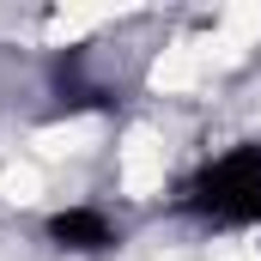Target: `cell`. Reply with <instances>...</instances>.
I'll return each mask as SVG.
<instances>
[{
	"mask_svg": "<svg viewBox=\"0 0 261 261\" xmlns=\"http://www.w3.org/2000/svg\"><path fill=\"white\" fill-rule=\"evenodd\" d=\"M170 206L182 219L206 225V231H249V225H261V140H237L219 158L195 164L176 182Z\"/></svg>",
	"mask_w": 261,
	"mask_h": 261,
	"instance_id": "6da1fadb",
	"label": "cell"
},
{
	"mask_svg": "<svg viewBox=\"0 0 261 261\" xmlns=\"http://www.w3.org/2000/svg\"><path fill=\"white\" fill-rule=\"evenodd\" d=\"M43 243H49L55 255H73V261H103V255H116L128 237H122V225H116L103 206L73 200V206H55V213L43 219Z\"/></svg>",
	"mask_w": 261,
	"mask_h": 261,
	"instance_id": "7a4b0ae2",
	"label": "cell"
}]
</instances>
